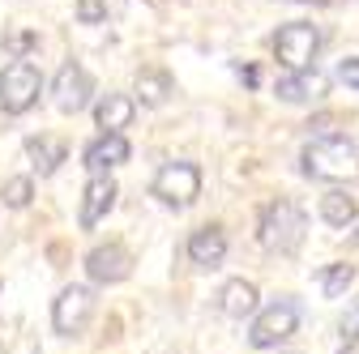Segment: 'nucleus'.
<instances>
[{"instance_id":"nucleus-12","label":"nucleus","mask_w":359,"mask_h":354,"mask_svg":"<svg viewBox=\"0 0 359 354\" xmlns=\"http://www.w3.org/2000/svg\"><path fill=\"white\" fill-rule=\"evenodd\" d=\"M128 154H133V150H128V141H124V132H99V137L81 150V167L95 171V175H107L111 167H124Z\"/></svg>"},{"instance_id":"nucleus-26","label":"nucleus","mask_w":359,"mask_h":354,"mask_svg":"<svg viewBox=\"0 0 359 354\" xmlns=\"http://www.w3.org/2000/svg\"><path fill=\"white\" fill-rule=\"evenodd\" d=\"M338 354H359V341H346V346H342Z\"/></svg>"},{"instance_id":"nucleus-24","label":"nucleus","mask_w":359,"mask_h":354,"mask_svg":"<svg viewBox=\"0 0 359 354\" xmlns=\"http://www.w3.org/2000/svg\"><path fill=\"white\" fill-rule=\"evenodd\" d=\"M236 73H240L244 85H257V69H252V64H236Z\"/></svg>"},{"instance_id":"nucleus-13","label":"nucleus","mask_w":359,"mask_h":354,"mask_svg":"<svg viewBox=\"0 0 359 354\" xmlns=\"http://www.w3.org/2000/svg\"><path fill=\"white\" fill-rule=\"evenodd\" d=\"M184 252H189V260L197 264V269H218L222 260H227V231L222 227H197L193 235H189V243H184Z\"/></svg>"},{"instance_id":"nucleus-22","label":"nucleus","mask_w":359,"mask_h":354,"mask_svg":"<svg viewBox=\"0 0 359 354\" xmlns=\"http://www.w3.org/2000/svg\"><path fill=\"white\" fill-rule=\"evenodd\" d=\"M338 337H342V341H359V303L346 307V316L338 320Z\"/></svg>"},{"instance_id":"nucleus-1","label":"nucleus","mask_w":359,"mask_h":354,"mask_svg":"<svg viewBox=\"0 0 359 354\" xmlns=\"http://www.w3.org/2000/svg\"><path fill=\"white\" fill-rule=\"evenodd\" d=\"M299 171L321 184H355L359 180V141L346 137V132L312 137L299 150Z\"/></svg>"},{"instance_id":"nucleus-8","label":"nucleus","mask_w":359,"mask_h":354,"mask_svg":"<svg viewBox=\"0 0 359 354\" xmlns=\"http://www.w3.org/2000/svg\"><path fill=\"white\" fill-rule=\"evenodd\" d=\"M86 274H90V282H99V286H120L133 274V252L120 239H107V243L86 252Z\"/></svg>"},{"instance_id":"nucleus-2","label":"nucleus","mask_w":359,"mask_h":354,"mask_svg":"<svg viewBox=\"0 0 359 354\" xmlns=\"http://www.w3.org/2000/svg\"><path fill=\"white\" fill-rule=\"evenodd\" d=\"M304 231H308V218L291 197H274L257 218V239L274 256H295L304 243Z\"/></svg>"},{"instance_id":"nucleus-16","label":"nucleus","mask_w":359,"mask_h":354,"mask_svg":"<svg viewBox=\"0 0 359 354\" xmlns=\"http://www.w3.org/2000/svg\"><path fill=\"white\" fill-rule=\"evenodd\" d=\"M171 73L167 69H137V99H142V107H163L167 99H171Z\"/></svg>"},{"instance_id":"nucleus-6","label":"nucleus","mask_w":359,"mask_h":354,"mask_svg":"<svg viewBox=\"0 0 359 354\" xmlns=\"http://www.w3.org/2000/svg\"><path fill=\"white\" fill-rule=\"evenodd\" d=\"M295 329H299V303L291 295H283V299H274L269 307H261V312H257V320L248 329V341H252V350H274Z\"/></svg>"},{"instance_id":"nucleus-27","label":"nucleus","mask_w":359,"mask_h":354,"mask_svg":"<svg viewBox=\"0 0 359 354\" xmlns=\"http://www.w3.org/2000/svg\"><path fill=\"white\" fill-rule=\"evenodd\" d=\"M295 5H334V0H295Z\"/></svg>"},{"instance_id":"nucleus-15","label":"nucleus","mask_w":359,"mask_h":354,"mask_svg":"<svg viewBox=\"0 0 359 354\" xmlns=\"http://www.w3.org/2000/svg\"><path fill=\"white\" fill-rule=\"evenodd\" d=\"M133 115H137V99H128V94H103L95 103V124L103 132H124Z\"/></svg>"},{"instance_id":"nucleus-7","label":"nucleus","mask_w":359,"mask_h":354,"mask_svg":"<svg viewBox=\"0 0 359 354\" xmlns=\"http://www.w3.org/2000/svg\"><path fill=\"white\" fill-rule=\"evenodd\" d=\"M90 316H95V290H90V286L73 282V286H65L52 299V329L60 337H77L90 325Z\"/></svg>"},{"instance_id":"nucleus-5","label":"nucleus","mask_w":359,"mask_h":354,"mask_svg":"<svg viewBox=\"0 0 359 354\" xmlns=\"http://www.w3.org/2000/svg\"><path fill=\"white\" fill-rule=\"evenodd\" d=\"M150 192L171 209H189L201 197V167L197 162H163L150 180Z\"/></svg>"},{"instance_id":"nucleus-4","label":"nucleus","mask_w":359,"mask_h":354,"mask_svg":"<svg viewBox=\"0 0 359 354\" xmlns=\"http://www.w3.org/2000/svg\"><path fill=\"white\" fill-rule=\"evenodd\" d=\"M43 94V73L30 60H13L0 69V111L5 115H26Z\"/></svg>"},{"instance_id":"nucleus-25","label":"nucleus","mask_w":359,"mask_h":354,"mask_svg":"<svg viewBox=\"0 0 359 354\" xmlns=\"http://www.w3.org/2000/svg\"><path fill=\"white\" fill-rule=\"evenodd\" d=\"M30 43H34V34H13V38H9V48L22 52V48H30Z\"/></svg>"},{"instance_id":"nucleus-17","label":"nucleus","mask_w":359,"mask_h":354,"mask_svg":"<svg viewBox=\"0 0 359 354\" xmlns=\"http://www.w3.org/2000/svg\"><path fill=\"white\" fill-rule=\"evenodd\" d=\"M26 154H30V162L39 167V175H56L60 162L69 158V146H65L60 137H30V141H26Z\"/></svg>"},{"instance_id":"nucleus-18","label":"nucleus","mask_w":359,"mask_h":354,"mask_svg":"<svg viewBox=\"0 0 359 354\" xmlns=\"http://www.w3.org/2000/svg\"><path fill=\"white\" fill-rule=\"evenodd\" d=\"M321 218H325L334 231H346V227H355L359 205H355V197H346L342 188H330V192L321 197Z\"/></svg>"},{"instance_id":"nucleus-23","label":"nucleus","mask_w":359,"mask_h":354,"mask_svg":"<svg viewBox=\"0 0 359 354\" xmlns=\"http://www.w3.org/2000/svg\"><path fill=\"white\" fill-rule=\"evenodd\" d=\"M338 81H346L351 90H359V56H346V60L338 64Z\"/></svg>"},{"instance_id":"nucleus-21","label":"nucleus","mask_w":359,"mask_h":354,"mask_svg":"<svg viewBox=\"0 0 359 354\" xmlns=\"http://www.w3.org/2000/svg\"><path fill=\"white\" fill-rule=\"evenodd\" d=\"M120 9V0H77V22L81 26H99Z\"/></svg>"},{"instance_id":"nucleus-11","label":"nucleus","mask_w":359,"mask_h":354,"mask_svg":"<svg viewBox=\"0 0 359 354\" xmlns=\"http://www.w3.org/2000/svg\"><path fill=\"white\" fill-rule=\"evenodd\" d=\"M325 90H330V77L321 69H287L274 81V94L283 103H317L325 99Z\"/></svg>"},{"instance_id":"nucleus-3","label":"nucleus","mask_w":359,"mask_h":354,"mask_svg":"<svg viewBox=\"0 0 359 354\" xmlns=\"http://www.w3.org/2000/svg\"><path fill=\"white\" fill-rule=\"evenodd\" d=\"M321 43H325L321 26H312V22H287V26H278L274 38H269V48H274V56H278L283 69H312Z\"/></svg>"},{"instance_id":"nucleus-14","label":"nucleus","mask_w":359,"mask_h":354,"mask_svg":"<svg viewBox=\"0 0 359 354\" xmlns=\"http://www.w3.org/2000/svg\"><path fill=\"white\" fill-rule=\"evenodd\" d=\"M257 286L248 278H231L227 286L218 290V312L231 316V320H244V316H257Z\"/></svg>"},{"instance_id":"nucleus-19","label":"nucleus","mask_w":359,"mask_h":354,"mask_svg":"<svg viewBox=\"0 0 359 354\" xmlns=\"http://www.w3.org/2000/svg\"><path fill=\"white\" fill-rule=\"evenodd\" d=\"M355 264H346V260H334V264H325L321 269V290H325V299H342L351 286H355Z\"/></svg>"},{"instance_id":"nucleus-9","label":"nucleus","mask_w":359,"mask_h":354,"mask_svg":"<svg viewBox=\"0 0 359 354\" xmlns=\"http://www.w3.org/2000/svg\"><path fill=\"white\" fill-rule=\"evenodd\" d=\"M90 99H95V77L86 73V64H77V60L60 64V73L52 81V103L65 115H77L81 107H90Z\"/></svg>"},{"instance_id":"nucleus-20","label":"nucleus","mask_w":359,"mask_h":354,"mask_svg":"<svg viewBox=\"0 0 359 354\" xmlns=\"http://www.w3.org/2000/svg\"><path fill=\"white\" fill-rule=\"evenodd\" d=\"M34 197V180L30 175H13V180H5V188H0V201H5L9 209H26Z\"/></svg>"},{"instance_id":"nucleus-10","label":"nucleus","mask_w":359,"mask_h":354,"mask_svg":"<svg viewBox=\"0 0 359 354\" xmlns=\"http://www.w3.org/2000/svg\"><path fill=\"white\" fill-rule=\"evenodd\" d=\"M116 197H120V188H116V180L111 175H95V180L86 184V192H81V209H77V227L81 231H95L103 218L116 209Z\"/></svg>"},{"instance_id":"nucleus-28","label":"nucleus","mask_w":359,"mask_h":354,"mask_svg":"<svg viewBox=\"0 0 359 354\" xmlns=\"http://www.w3.org/2000/svg\"><path fill=\"white\" fill-rule=\"evenodd\" d=\"M355 243H359V231H355Z\"/></svg>"}]
</instances>
